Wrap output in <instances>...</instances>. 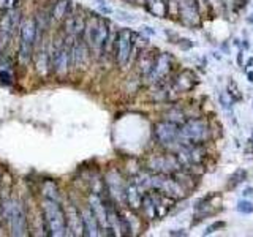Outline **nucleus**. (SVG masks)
Masks as SVG:
<instances>
[{
	"mask_svg": "<svg viewBox=\"0 0 253 237\" xmlns=\"http://www.w3.org/2000/svg\"><path fill=\"white\" fill-rule=\"evenodd\" d=\"M109 34H111L109 26L105 19L98 18V16H90V18L85 21L83 38L95 57H101L103 54H106Z\"/></svg>",
	"mask_w": 253,
	"mask_h": 237,
	"instance_id": "f257e3e1",
	"label": "nucleus"
},
{
	"mask_svg": "<svg viewBox=\"0 0 253 237\" xmlns=\"http://www.w3.org/2000/svg\"><path fill=\"white\" fill-rule=\"evenodd\" d=\"M43 215H44V225L46 229L49 231L51 236L54 237H62L67 236L68 233V225H67V217L65 210H63L59 201L54 199H46L43 202Z\"/></svg>",
	"mask_w": 253,
	"mask_h": 237,
	"instance_id": "f03ea898",
	"label": "nucleus"
},
{
	"mask_svg": "<svg viewBox=\"0 0 253 237\" xmlns=\"http://www.w3.org/2000/svg\"><path fill=\"white\" fill-rule=\"evenodd\" d=\"M38 34V26H37V19L29 18L26 21H22L21 24V41H19V52H18V60L24 67L32 60L34 57V49H35V43L37 40H40Z\"/></svg>",
	"mask_w": 253,
	"mask_h": 237,
	"instance_id": "7ed1b4c3",
	"label": "nucleus"
},
{
	"mask_svg": "<svg viewBox=\"0 0 253 237\" xmlns=\"http://www.w3.org/2000/svg\"><path fill=\"white\" fill-rule=\"evenodd\" d=\"M2 215L13 236H27V217L22 205L16 199H5L2 202Z\"/></svg>",
	"mask_w": 253,
	"mask_h": 237,
	"instance_id": "20e7f679",
	"label": "nucleus"
},
{
	"mask_svg": "<svg viewBox=\"0 0 253 237\" xmlns=\"http://www.w3.org/2000/svg\"><path fill=\"white\" fill-rule=\"evenodd\" d=\"M180 144H204L211 138L209 123L204 118H188L180 125Z\"/></svg>",
	"mask_w": 253,
	"mask_h": 237,
	"instance_id": "39448f33",
	"label": "nucleus"
},
{
	"mask_svg": "<svg viewBox=\"0 0 253 237\" xmlns=\"http://www.w3.org/2000/svg\"><path fill=\"white\" fill-rule=\"evenodd\" d=\"M150 192H158L166 195L172 199H180L187 195V188L180 184L176 176L172 174H154L152 172V190Z\"/></svg>",
	"mask_w": 253,
	"mask_h": 237,
	"instance_id": "423d86ee",
	"label": "nucleus"
},
{
	"mask_svg": "<svg viewBox=\"0 0 253 237\" xmlns=\"http://www.w3.org/2000/svg\"><path fill=\"white\" fill-rule=\"evenodd\" d=\"M71 43H67V40L63 38H57L52 44V71L59 78L65 76L70 67L73 65L71 63Z\"/></svg>",
	"mask_w": 253,
	"mask_h": 237,
	"instance_id": "0eeeda50",
	"label": "nucleus"
},
{
	"mask_svg": "<svg viewBox=\"0 0 253 237\" xmlns=\"http://www.w3.org/2000/svg\"><path fill=\"white\" fill-rule=\"evenodd\" d=\"M179 130L180 125L169 122V120H163L158 122L154 128L155 138L160 142V146L169 149V150H176L180 146V138H179Z\"/></svg>",
	"mask_w": 253,
	"mask_h": 237,
	"instance_id": "6e6552de",
	"label": "nucleus"
},
{
	"mask_svg": "<svg viewBox=\"0 0 253 237\" xmlns=\"http://www.w3.org/2000/svg\"><path fill=\"white\" fill-rule=\"evenodd\" d=\"M134 40L136 35L130 29H122L116 38V60L121 67H125L130 62L134 51Z\"/></svg>",
	"mask_w": 253,
	"mask_h": 237,
	"instance_id": "1a4fd4ad",
	"label": "nucleus"
},
{
	"mask_svg": "<svg viewBox=\"0 0 253 237\" xmlns=\"http://www.w3.org/2000/svg\"><path fill=\"white\" fill-rule=\"evenodd\" d=\"M105 185H106V192L111 199L114 201V204L126 205V196H125L126 182L121 176V172L117 169H109L105 176Z\"/></svg>",
	"mask_w": 253,
	"mask_h": 237,
	"instance_id": "9d476101",
	"label": "nucleus"
},
{
	"mask_svg": "<svg viewBox=\"0 0 253 237\" xmlns=\"http://www.w3.org/2000/svg\"><path fill=\"white\" fill-rule=\"evenodd\" d=\"M147 169L154 174H174L182 169L176 154L152 155L147 160Z\"/></svg>",
	"mask_w": 253,
	"mask_h": 237,
	"instance_id": "9b49d317",
	"label": "nucleus"
},
{
	"mask_svg": "<svg viewBox=\"0 0 253 237\" xmlns=\"http://www.w3.org/2000/svg\"><path fill=\"white\" fill-rule=\"evenodd\" d=\"M19 14L21 13L13 8V10L5 11V14L0 18V49H3L10 43L16 29L19 27Z\"/></svg>",
	"mask_w": 253,
	"mask_h": 237,
	"instance_id": "f8f14e48",
	"label": "nucleus"
},
{
	"mask_svg": "<svg viewBox=\"0 0 253 237\" xmlns=\"http://www.w3.org/2000/svg\"><path fill=\"white\" fill-rule=\"evenodd\" d=\"M172 63H174V60L171 57V54H168V52L158 54L157 59H155V63H154V68H152V71H150V75L147 76L149 82H152V84L162 82L163 79L171 73Z\"/></svg>",
	"mask_w": 253,
	"mask_h": 237,
	"instance_id": "ddd939ff",
	"label": "nucleus"
},
{
	"mask_svg": "<svg viewBox=\"0 0 253 237\" xmlns=\"http://www.w3.org/2000/svg\"><path fill=\"white\" fill-rule=\"evenodd\" d=\"M90 54L92 52L87 43L84 41V38H73V43H71V63H73L75 68L84 70L89 65Z\"/></svg>",
	"mask_w": 253,
	"mask_h": 237,
	"instance_id": "4468645a",
	"label": "nucleus"
},
{
	"mask_svg": "<svg viewBox=\"0 0 253 237\" xmlns=\"http://www.w3.org/2000/svg\"><path fill=\"white\" fill-rule=\"evenodd\" d=\"M35 65H37V71L42 76H46L52 68V46L43 41L40 44L38 51L35 54Z\"/></svg>",
	"mask_w": 253,
	"mask_h": 237,
	"instance_id": "2eb2a0df",
	"label": "nucleus"
},
{
	"mask_svg": "<svg viewBox=\"0 0 253 237\" xmlns=\"http://www.w3.org/2000/svg\"><path fill=\"white\" fill-rule=\"evenodd\" d=\"M179 14L187 26H196L200 22V2L198 0H179Z\"/></svg>",
	"mask_w": 253,
	"mask_h": 237,
	"instance_id": "dca6fc26",
	"label": "nucleus"
},
{
	"mask_svg": "<svg viewBox=\"0 0 253 237\" xmlns=\"http://www.w3.org/2000/svg\"><path fill=\"white\" fill-rule=\"evenodd\" d=\"M65 217L68 231H71L73 236H84V225H83V213L78 210L75 204L68 202L65 207Z\"/></svg>",
	"mask_w": 253,
	"mask_h": 237,
	"instance_id": "f3484780",
	"label": "nucleus"
},
{
	"mask_svg": "<svg viewBox=\"0 0 253 237\" xmlns=\"http://www.w3.org/2000/svg\"><path fill=\"white\" fill-rule=\"evenodd\" d=\"M196 84V76L195 73H192L190 70H184L172 79L171 87H172V92L176 93H185L188 90H192Z\"/></svg>",
	"mask_w": 253,
	"mask_h": 237,
	"instance_id": "a211bd4d",
	"label": "nucleus"
},
{
	"mask_svg": "<svg viewBox=\"0 0 253 237\" xmlns=\"http://www.w3.org/2000/svg\"><path fill=\"white\" fill-rule=\"evenodd\" d=\"M85 19L81 14H70L65 19V32L70 38H78L84 34Z\"/></svg>",
	"mask_w": 253,
	"mask_h": 237,
	"instance_id": "6ab92c4d",
	"label": "nucleus"
},
{
	"mask_svg": "<svg viewBox=\"0 0 253 237\" xmlns=\"http://www.w3.org/2000/svg\"><path fill=\"white\" fill-rule=\"evenodd\" d=\"M83 225H84V236H89V237H95V236H100V223L97 217L93 215V212L90 207L84 209L83 212Z\"/></svg>",
	"mask_w": 253,
	"mask_h": 237,
	"instance_id": "aec40b11",
	"label": "nucleus"
},
{
	"mask_svg": "<svg viewBox=\"0 0 253 237\" xmlns=\"http://www.w3.org/2000/svg\"><path fill=\"white\" fill-rule=\"evenodd\" d=\"M125 196H126V205L131 209H138L141 207V201H142V193L139 192V188L136 184L130 179L126 182V190H125Z\"/></svg>",
	"mask_w": 253,
	"mask_h": 237,
	"instance_id": "412c9836",
	"label": "nucleus"
},
{
	"mask_svg": "<svg viewBox=\"0 0 253 237\" xmlns=\"http://www.w3.org/2000/svg\"><path fill=\"white\" fill-rule=\"evenodd\" d=\"M71 14V2L70 0H57L51 10V18L54 21H65Z\"/></svg>",
	"mask_w": 253,
	"mask_h": 237,
	"instance_id": "4be33fe9",
	"label": "nucleus"
},
{
	"mask_svg": "<svg viewBox=\"0 0 253 237\" xmlns=\"http://www.w3.org/2000/svg\"><path fill=\"white\" fill-rule=\"evenodd\" d=\"M158 54H154L150 51H146V52H141L139 55V63H138V70H139V75L147 78L150 75V71L154 68V63H155V59H157Z\"/></svg>",
	"mask_w": 253,
	"mask_h": 237,
	"instance_id": "5701e85b",
	"label": "nucleus"
},
{
	"mask_svg": "<svg viewBox=\"0 0 253 237\" xmlns=\"http://www.w3.org/2000/svg\"><path fill=\"white\" fill-rule=\"evenodd\" d=\"M144 3L147 6V10L154 16H158V18H163L166 11H168V3H166V0H144Z\"/></svg>",
	"mask_w": 253,
	"mask_h": 237,
	"instance_id": "b1692460",
	"label": "nucleus"
},
{
	"mask_svg": "<svg viewBox=\"0 0 253 237\" xmlns=\"http://www.w3.org/2000/svg\"><path fill=\"white\" fill-rule=\"evenodd\" d=\"M42 192L44 195L46 199H54V201H59V190H57V185L54 184V182L47 180L43 184V188Z\"/></svg>",
	"mask_w": 253,
	"mask_h": 237,
	"instance_id": "393cba45",
	"label": "nucleus"
},
{
	"mask_svg": "<svg viewBox=\"0 0 253 237\" xmlns=\"http://www.w3.org/2000/svg\"><path fill=\"white\" fill-rule=\"evenodd\" d=\"M166 120H169V122H174V123H184L185 122V118H184V114H182V111H169V113H166Z\"/></svg>",
	"mask_w": 253,
	"mask_h": 237,
	"instance_id": "a878e982",
	"label": "nucleus"
},
{
	"mask_svg": "<svg viewBox=\"0 0 253 237\" xmlns=\"http://www.w3.org/2000/svg\"><path fill=\"white\" fill-rule=\"evenodd\" d=\"M228 93H229V97H231L234 101H239V100H242V95L239 93V89H237V85H236V82L234 81H231L229 82V85H228Z\"/></svg>",
	"mask_w": 253,
	"mask_h": 237,
	"instance_id": "bb28decb",
	"label": "nucleus"
},
{
	"mask_svg": "<svg viewBox=\"0 0 253 237\" xmlns=\"http://www.w3.org/2000/svg\"><path fill=\"white\" fill-rule=\"evenodd\" d=\"M218 98H220L221 106H223L225 109H228V108H229V105L233 106V103H234V100H233L231 97H229V93H228V92H221Z\"/></svg>",
	"mask_w": 253,
	"mask_h": 237,
	"instance_id": "cd10ccee",
	"label": "nucleus"
},
{
	"mask_svg": "<svg viewBox=\"0 0 253 237\" xmlns=\"http://www.w3.org/2000/svg\"><path fill=\"white\" fill-rule=\"evenodd\" d=\"M237 210L242 213H252L253 212V204L250 201H241L237 204Z\"/></svg>",
	"mask_w": 253,
	"mask_h": 237,
	"instance_id": "c85d7f7f",
	"label": "nucleus"
},
{
	"mask_svg": "<svg viewBox=\"0 0 253 237\" xmlns=\"http://www.w3.org/2000/svg\"><path fill=\"white\" fill-rule=\"evenodd\" d=\"M16 2H18V0H0V10H3V11L13 10L16 6Z\"/></svg>",
	"mask_w": 253,
	"mask_h": 237,
	"instance_id": "c756f323",
	"label": "nucleus"
},
{
	"mask_svg": "<svg viewBox=\"0 0 253 237\" xmlns=\"http://www.w3.org/2000/svg\"><path fill=\"white\" fill-rule=\"evenodd\" d=\"M225 226V223L223 221H217V223H213V225H211L208 229H206L204 231V236H208V234H212L213 231H215V229H220V228H223Z\"/></svg>",
	"mask_w": 253,
	"mask_h": 237,
	"instance_id": "7c9ffc66",
	"label": "nucleus"
},
{
	"mask_svg": "<svg viewBox=\"0 0 253 237\" xmlns=\"http://www.w3.org/2000/svg\"><path fill=\"white\" fill-rule=\"evenodd\" d=\"M252 192H253L252 188H247V190H245V192H244V196H252Z\"/></svg>",
	"mask_w": 253,
	"mask_h": 237,
	"instance_id": "2f4dec72",
	"label": "nucleus"
},
{
	"mask_svg": "<svg viewBox=\"0 0 253 237\" xmlns=\"http://www.w3.org/2000/svg\"><path fill=\"white\" fill-rule=\"evenodd\" d=\"M247 78H249V81H250V82H253V71H249V73H247Z\"/></svg>",
	"mask_w": 253,
	"mask_h": 237,
	"instance_id": "473e14b6",
	"label": "nucleus"
},
{
	"mask_svg": "<svg viewBox=\"0 0 253 237\" xmlns=\"http://www.w3.org/2000/svg\"><path fill=\"white\" fill-rule=\"evenodd\" d=\"M133 2H138V0H133Z\"/></svg>",
	"mask_w": 253,
	"mask_h": 237,
	"instance_id": "72a5a7b5",
	"label": "nucleus"
}]
</instances>
